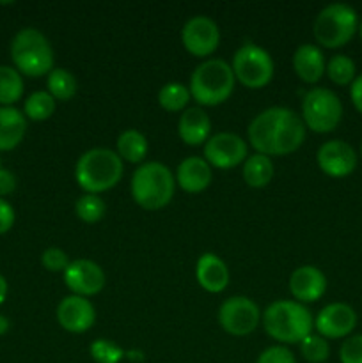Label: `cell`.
<instances>
[{"label":"cell","instance_id":"obj_5","mask_svg":"<svg viewBox=\"0 0 362 363\" xmlns=\"http://www.w3.org/2000/svg\"><path fill=\"white\" fill-rule=\"evenodd\" d=\"M234 84L236 78L231 64L222 59H208L194 69L188 91L201 106H219L231 98Z\"/></svg>","mask_w":362,"mask_h":363},{"label":"cell","instance_id":"obj_38","mask_svg":"<svg viewBox=\"0 0 362 363\" xmlns=\"http://www.w3.org/2000/svg\"><path fill=\"white\" fill-rule=\"evenodd\" d=\"M350 98H351V103H353L355 110L362 116V73L357 74L353 84L350 85Z\"/></svg>","mask_w":362,"mask_h":363},{"label":"cell","instance_id":"obj_32","mask_svg":"<svg viewBox=\"0 0 362 363\" xmlns=\"http://www.w3.org/2000/svg\"><path fill=\"white\" fill-rule=\"evenodd\" d=\"M89 353L96 363H121V360L126 357V351L109 339L94 340L89 347Z\"/></svg>","mask_w":362,"mask_h":363},{"label":"cell","instance_id":"obj_13","mask_svg":"<svg viewBox=\"0 0 362 363\" xmlns=\"http://www.w3.org/2000/svg\"><path fill=\"white\" fill-rule=\"evenodd\" d=\"M64 284L75 296H96L105 287L106 277L102 266L91 259H77L71 261L64 269Z\"/></svg>","mask_w":362,"mask_h":363},{"label":"cell","instance_id":"obj_18","mask_svg":"<svg viewBox=\"0 0 362 363\" xmlns=\"http://www.w3.org/2000/svg\"><path fill=\"white\" fill-rule=\"evenodd\" d=\"M212 167L204 158L188 156L177 165L176 183L187 194H201L212 183Z\"/></svg>","mask_w":362,"mask_h":363},{"label":"cell","instance_id":"obj_21","mask_svg":"<svg viewBox=\"0 0 362 363\" xmlns=\"http://www.w3.org/2000/svg\"><path fill=\"white\" fill-rule=\"evenodd\" d=\"M212 133V119L201 106L187 108L177 123V135L187 145H202L208 142Z\"/></svg>","mask_w":362,"mask_h":363},{"label":"cell","instance_id":"obj_42","mask_svg":"<svg viewBox=\"0 0 362 363\" xmlns=\"http://www.w3.org/2000/svg\"><path fill=\"white\" fill-rule=\"evenodd\" d=\"M357 34H358V38H361V41H362V21H361V23H358V30H357Z\"/></svg>","mask_w":362,"mask_h":363},{"label":"cell","instance_id":"obj_26","mask_svg":"<svg viewBox=\"0 0 362 363\" xmlns=\"http://www.w3.org/2000/svg\"><path fill=\"white\" fill-rule=\"evenodd\" d=\"M23 96V78L16 67L0 66V105L13 106Z\"/></svg>","mask_w":362,"mask_h":363},{"label":"cell","instance_id":"obj_2","mask_svg":"<svg viewBox=\"0 0 362 363\" xmlns=\"http://www.w3.org/2000/svg\"><path fill=\"white\" fill-rule=\"evenodd\" d=\"M266 335L283 344H300L314 328L307 307L293 300L273 301L261 315Z\"/></svg>","mask_w":362,"mask_h":363},{"label":"cell","instance_id":"obj_16","mask_svg":"<svg viewBox=\"0 0 362 363\" xmlns=\"http://www.w3.org/2000/svg\"><path fill=\"white\" fill-rule=\"evenodd\" d=\"M57 321L66 332L85 333L94 325L96 308L87 298L71 294L60 300L57 307Z\"/></svg>","mask_w":362,"mask_h":363},{"label":"cell","instance_id":"obj_6","mask_svg":"<svg viewBox=\"0 0 362 363\" xmlns=\"http://www.w3.org/2000/svg\"><path fill=\"white\" fill-rule=\"evenodd\" d=\"M11 59L14 67L25 77H48L53 69V48L46 35L38 28H21L11 43Z\"/></svg>","mask_w":362,"mask_h":363},{"label":"cell","instance_id":"obj_19","mask_svg":"<svg viewBox=\"0 0 362 363\" xmlns=\"http://www.w3.org/2000/svg\"><path fill=\"white\" fill-rule=\"evenodd\" d=\"M293 69L304 84H318L327 69V60L322 48L311 43L298 46L293 53Z\"/></svg>","mask_w":362,"mask_h":363},{"label":"cell","instance_id":"obj_20","mask_svg":"<svg viewBox=\"0 0 362 363\" xmlns=\"http://www.w3.org/2000/svg\"><path fill=\"white\" fill-rule=\"evenodd\" d=\"M195 279L199 286L208 293H222L229 284V269L227 264L215 254H202L195 264Z\"/></svg>","mask_w":362,"mask_h":363},{"label":"cell","instance_id":"obj_15","mask_svg":"<svg viewBox=\"0 0 362 363\" xmlns=\"http://www.w3.org/2000/svg\"><path fill=\"white\" fill-rule=\"evenodd\" d=\"M357 326V312L348 303H330L318 312L314 328L323 339H348Z\"/></svg>","mask_w":362,"mask_h":363},{"label":"cell","instance_id":"obj_35","mask_svg":"<svg viewBox=\"0 0 362 363\" xmlns=\"http://www.w3.org/2000/svg\"><path fill=\"white\" fill-rule=\"evenodd\" d=\"M256 363H297V360L286 346H272L259 354Z\"/></svg>","mask_w":362,"mask_h":363},{"label":"cell","instance_id":"obj_39","mask_svg":"<svg viewBox=\"0 0 362 363\" xmlns=\"http://www.w3.org/2000/svg\"><path fill=\"white\" fill-rule=\"evenodd\" d=\"M124 358H128V360H131V362H142L144 360V353H142V351H137V350H131V351H126V357Z\"/></svg>","mask_w":362,"mask_h":363},{"label":"cell","instance_id":"obj_36","mask_svg":"<svg viewBox=\"0 0 362 363\" xmlns=\"http://www.w3.org/2000/svg\"><path fill=\"white\" fill-rule=\"evenodd\" d=\"M14 208L6 201V199H0V236L6 233H9L11 227L14 225Z\"/></svg>","mask_w":362,"mask_h":363},{"label":"cell","instance_id":"obj_17","mask_svg":"<svg viewBox=\"0 0 362 363\" xmlns=\"http://www.w3.org/2000/svg\"><path fill=\"white\" fill-rule=\"evenodd\" d=\"M327 277L316 266L305 264L295 269L290 277V293L298 303H314L325 294Z\"/></svg>","mask_w":362,"mask_h":363},{"label":"cell","instance_id":"obj_41","mask_svg":"<svg viewBox=\"0 0 362 363\" xmlns=\"http://www.w3.org/2000/svg\"><path fill=\"white\" fill-rule=\"evenodd\" d=\"M9 328H11V323H9V319H7L6 315H2V314H0V335H4V333H7V332H9Z\"/></svg>","mask_w":362,"mask_h":363},{"label":"cell","instance_id":"obj_11","mask_svg":"<svg viewBox=\"0 0 362 363\" xmlns=\"http://www.w3.org/2000/svg\"><path fill=\"white\" fill-rule=\"evenodd\" d=\"M202 152L209 167L229 170L248 158V145L236 133H216L208 138Z\"/></svg>","mask_w":362,"mask_h":363},{"label":"cell","instance_id":"obj_24","mask_svg":"<svg viewBox=\"0 0 362 363\" xmlns=\"http://www.w3.org/2000/svg\"><path fill=\"white\" fill-rule=\"evenodd\" d=\"M243 181L251 188H265L273 179V163L270 156L252 155L243 162Z\"/></svg>","mask_w":362,"mask_h":363},{"label":"cell","instance_id":"obj_34","mask_svg":"<svg viewBox=\"0 0 362 363\" xmlns=\"http://www.w3.org/2000/svg\"><path fill=\"white\" fill-rule=\"evenodd\" d=\"M341 363H362V333L350 335L339 347Z\"/></svg>","mask_w":362,"mask_h":363},{"label":"cell","instance_id":"obj_8","mask_svg":"<svg viewBox=\"0 0 362 363\" xmlns=\"http://www.w3.org/2000/svg\"><path fill=\"white\" fill-rule=\"evenodd\" d=\"M343 119L339 96L327 87L309 89L302 99V121L314 133H330Z\"/></svg>","mask_w":362,"mask_h":363},{"label":"cell","instance_id":"obj_9","mask_svg":"<svg viewBox=\"0 0 362 363\" xmlns=\"http://www.w3.org/2000/svg\"><path fill=\"white\" fill-rule=\"evenodd\" d=\"M231 69L243 87L263 89L273 78V60L265 48L256 43H245L234 52Z\"/></svg>","mask_w":362,"mask_h":363},{"label":"cell","instance_id":"obj_31","mask_svg":"<svg viewBox=\"0 0 362 363\" xmlns=\"http://www.w3.org/2000/svg\"><path fill=\"white\" fill-rule=\"evenodd\" d=\"M300 353L305 362L309 363H323L329 360L330 346L329 340L323 339L318 333H311L300 342Z\"/></svg>","mask_w":362,"mask_h":363},{"label":"cell","instance_id":"obj_44","mask_svg":"<svg viewBox=\"0 0 362 363\" xmlns=\"http://www.w3.org/2000/svg\"><path fill=\"white\" fill-rule=\"evenodd\" d=\"M361 156H362V142H361Z\"/></svg>","mask_w":362,"mask_h":363},{"label":"cell","instance_id":"obj_43","mask_svg":"<svg viewBox=\"0 0 362 363\" xmlns=\"http://www.w3.org/2000/svg\"><path fill=\"white\" fill-rule=\"evenodd\" d=\"M0 169H2V158H0Z\"/></svg>","mask_w":362,"mask_h":363},{"label":"cell","instance_id":"obj_14","mask_svg":"<svg viewBox=\"0 0 362 363\" xmlns=\"http://www.w3.org/2000/svg\"><path fill=\"white\" fill-rule=\"evenodd\" d=\"M316 162L319 170L329 177H348L357 169L358 156L355 149L344 140H329L319 145L316 152Z\"/></svg>","mask_w":362,"mask_h":363},{"label":"cell","instance_id":"obj_27","mask_svg":"<svg viewBox=\"0 0 362 363\" xmlns=\"http://www.w3.org/2000/svg\"><path fill=\"white\" fill-rule=\"evenodd\" d=\"M325 74L332 84L344 87V85L353 84V80L357 78V66L348 55L337 53V55L330 57V60L327 62Z\"/></svg>","mask_w":362,"mask_h":363},{"label":"cell","instance_id":"obj_28","mask_svg":"<svg viewBox=\"0 0 362 363\" xmlns=\"http://www.w3.org/2000/svg\"><path fill=\"white\" fill-rule=\"evenodd\" d=\"M190 91L180 82H169L158 92V103L167 112H181L190 101Z\"/></svg>","mask_w":362,"mask_h":363},{"label":"cell","instance_id":"obj_1","mask_svg":"<svg viewBox=\"0 0 362 363\" xmlns=\"http://www.w3.org/2000/svg\"><path fill=\"white\" fill-rule=\"evenodd\" d=\"M305 128L302 117L286 106H272L263 110L248 124V144L258 155L287 156L304 144Z\"/></svg>","mask_w":362,"mask_h":363},{"label":"cell","instance_id":"obj_33","mask_svg":"<svg viewBox=\"0 0 362 363\" xmlns=\"http://www.w3.org/2000/svg\"><path fill=\"white\" fill-rule=\"evenodd\" d=\"M70 262L71 261H70V257H67L66 252L59 247L46 248L41 255V264L52 273H59V272L64 273V269L70 266Z\"/></svg>","mask_w":362,"mask_h":363},{"label":"cell","instance_id":"obj_30","mask_svg":"<svg viewBox=\"0 0 362 363\" xmlns=\"http://www.w3.org/2000/svg\"><path fill=\"white\" fill-rule=\"evenodd\" d=\"M75 213L85 223H96L105 216L106 204L99 195L85 194L75 204Z\"/></svg>","mask_w":362,"mask_h":363},{"label":"cell","instance_id":"obj_29","mask_svg":"<svg viewBox=\"0 0 362 363\" xmlns=\"http://www.w3.org/2000/svg\"><path fill=\"white\" fill-rule=\"evenodd\" d=\"M55 112V99L48 94V91H35L25 99L23 113L32 121H46Z\"/></svg>","mask_w":362,"mask_h":363},{"label":"cell","instance_id":"obj_12","mask_svg":"<svg viewBox=\"0 0 362 363\" xmlns=\"http://www.w3.org/2000/svg\"><path fill=\"white\" fill-rule=\"evenodd\" d=\"M181 43L190 55L209 57L220 43V28L212 18L194 16L181 28Z\"/></svg>","mask_w":362,"mask_h":363},{"label":"cell","instance_id":"obj_22","mask_svg":"<svg viewBox=\"0 0 362 363\" xmlns=\"http://www.w3.org/2000/svg\"><path fill=\"white\" fill-rule=\"evenodd\" d=\"M27 133V117L14 106H0V151H13Z\"/></svg>","mask_w":362,"mask_h":363},{"label":"cell","instance_id":"obj_7","mask_svg":"<svg viewBox=\"0 0 362 363\" xmlns=\"http://www.w3.org/2000/svg\"><path fill=\"white\" fill-rule=\"evenodd\" d=\"M358 30L357 11L348 4H329L316 16L312 34L323 48H341L355 38Z\"/></svg>","mask_w":362,"mask_h":363},{"label":"cell","instance_id":"obj_37","mask_svg":"<svg viewBox=\"0 0 362 363\" xmlns=\"http://www.w3.org/2000/svg\"><path fill=\"white\" fill-rule=\"evenodd\" d=\"M16 190V176L11 170L0 169V199Z\"/></svg>","mask_w":362,"mask_h":363},{"label":"cell","instance_id":"obj_3","mask_svg":"<svg viewBox=\"0 0 362 363\" xmlns=\"http://www.w3.org/2000/svg\"><path fill=\"white\" fill-rule=\"evenodd\" d=\"M123 160L116 151L105 147L89 149L78 158L75 179L87 194L99 195L116 186L123 177Z\"/></svg>","mask_w":362,"mask_h":363},{"label":"cell","instance_id":"obj_4","mask_svg":"<svg viewBox=\"0 0 362 363\" xmlns=\"http://www.w3.org/2000/svg\"><path fill=\"white\" fill-rule=\"evenodd\" d=\"M176 177L160 162L142 163L131 176V197L146 211L163 209L174 197Z\"/></svg>","mask_w":362,"mask_h":363},{"label":"cell","instance_id":"obj_25","mask_svg":"<svg viewBox=\"0 0 362 363\" xmlns=\"http://www.w3.org/2000/svg\"><path fill=\"white\" fill-rule=\"evenodd\" d=\"M46 87H48V94L55 101H70L77 96L78 82L71 71L64 67H53L46 80Z\"/></svg>","mask_w":362,"mask_h":363},{"label":"cell","instance_id":"obj_10","mask_svg":"<svg viewBox=\"0 0 362 363\" xmlns=\"http://www.w3.org/2000/svg\"><path fill=\"white\" fill-rule=\"evenodd\" d=\"M261 321V311L247 296H231L220 305L219 325L233 337L251 335Z\"/></svg>","mask_w":362,"mask_h":363},{"label":"cell","instance_id":"obj_40","mask_svg":"<svg viewBox=\"0 0 362 363\" xmlns=\"http://www.w3.org/2000/svg\"><path fill=\"white\" fill-rule=\"evenodd\" d=\"M6 298H7V280L6 277L0 275V305L6 301Z\"/></svg>","mask_w":362,"mask_h":363},{"label":"cell","instance_id":"obj_23","mask_svg":"<svg viewBox=\"0 0 362 363\" xmlns=\"http://www.w3.org/2000/svg\"><path fill=\"white\" fill-rule=\"evenodd\" d=\"M117 155L123 162L141 163L148 156V138L137 130H126L117 137Z\"/></svg>","mask_w":362,"mask_h":363}]
</instances>
